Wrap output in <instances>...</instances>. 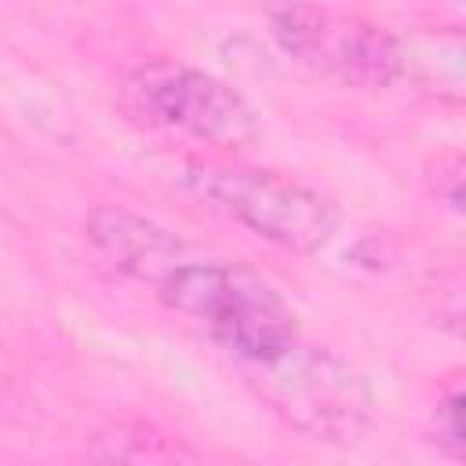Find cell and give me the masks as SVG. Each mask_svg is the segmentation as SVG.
Listing matches in <instances>:
<instances>
[{
    "mask_svg": "<svg viewBox=\"0 0 466 466\" xmlns=\"http://www.w3.org/2000/svg\"><path fill=\"white\" fill-rule=\"evenodd\" d=\"M153 288L175 313L197 320L240 368L273 360L302 339L291 306L237 262L182 255Z\"/></svg>",
    "mask_w": 466,
    "mask_h": 466,
    "instance_id": "6da1fadb",
    "label": "cell"
},
{
    "mask_svg": "<svg viewBox=\"0 0 466 466\" xmlns=\"http://www.w3.org/2000/svg\"><path fill=\"white\" fill-rule=\"evenodd\" d=\"M182 186L215 215L244 226L248 233L299 255L328 248L339 233V211L317 189L248 164L193 160L182 167Z\"/></svg>",
    "mask_w": 466,
    "mask_h": 466,
    "instance_id": "7a4b0ae2",
    "label": "cell"
},
{
    "mask_svg": "<svg viewBox=\"0 0 466 466\" xmlns=\"http://www.w3.org/2000/svg\"><path fill=\"white\" fill-rule=\"evenodd\" d=\"M258 393L295 430L317 441H357L371 422V393L364 379L335 353L291 342L273 360L244 368Z\"/></svg>",
    "mask_w": 466,
    "mask_h": 466,
    "instance_id": "3957f363",
    "label": "cell"
},
{
    "mask_svg": "<svg viewBox=\"0 0 466 466\" xmlns=\"http://www.w3.org/2000/svg\"><path fill=\"white\" fill-rule=\"evenodd\" d=\"M269 33L299 66L346 87H390L404 76L408 55L382 25L309 4L284 0L269 11Z\"/></svg>",
    "mask_w": 466,
    "mask_h": 466,
    "instance_id": "277c9868",
    "label": "cell"
},
{
    "mask_svg": "<svg viewBox=\"0 0 466 466\" xmlns=\"http://www.w3.org/2000/svg\"><path fill=\"white\" fill-rule=\"evenodd\" d=\"M127 106L153 127L215 149H244L258 138V116L226 80L182 66L146 62L124 84Z\"/></svg>",
    "mask_w": 466,
    "mask_h": 466,
    "instance_id": "5b68a950",
    "label": "cell"
},
{
    "mask_svg": "<svg viewBox=\"0 0 466 466\" xmlns=\"http://www.w3.org/2000/svg\"><path fill=\"white\" fill-rule=\"evenodd\" d=\"M84 229H87L91 248L116 273L146 280V284H157L186 255L182 240L171 229H164L160 222H153L131 208H120V204L95 208L87 215Z\"/></svg>",
    "mask_w": 466,
    "mask_h": 466,
    "instance_id": "8992f818",
    "label": "cell"
},
{
    "mask_svg": "<svg viewBox=\"0 0 466 466\" xmlns=\"http://www.w3.org/2000/svg\"><path fill=\"white\" fill-rule=\"evenodd\" d=\"M462 397H459V390H451L441 404H437V444L448 451V455H462Z\"/></svg>",
    "mask_w": 466,
    "mask_h": 466,
    "instance_id": "52a82bcc",
    "label": "cell"
}]
</instances>
